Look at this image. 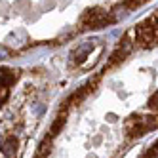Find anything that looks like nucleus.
Returning <instances> with one entry per match:
<instances>
[{"instance_id":"nucleus-8","label":"nucleus","mask_w":158,"mask_h":158,"mask_svg":"<svg viewBox=\"0 0 158 158\" xmlns=\"http://www.w3.org/2000/svg\"><path fill=\"white\" fill-rule=\"evenodd\" d=\"M8 48H4V46H0V59H4V57H8Z\"/></svg>"},{"instance_id":"nucleus-2","label":"nucleus","mask_w":158,"mask_h":158,"mask_svg":"<svg viewBox=\"0 0 158 158\" xmlns=\"http://www.w3.org/2000/svg\"><path fill=\"white\" fill-rule=\"evenodd\" d=\"M15 149H17V139L15 135H10V137H6L2 141V152L6 158H14L15 156Z\"/></svg>"},{"instance_id":"nucleus-5","label":"nucleus","mask_w":158,"mask_h":158,"mask_svg":"<svg viewBox=\"0 0 158 158\" xmlns=\"http://www.w3.org/2000/svg\"><path fill=\"white\" fill-rule=\"evenodd\" d=\"M126 12H128V8H126V6H116V8L112 10L110 14H114L112 17H114V21H116V19H120V17H124V15H126Z\"/></svg>"},{"instance_id":"nucleus-3","label":"nucleus","mask_w":158,"mask_h":158,"mask_svg":"<svg viewBox=\"0 0 158 158\" xmlns=\"http://www.w3.org/2000/svg\"><path fill=\"white\" fill-rule=\"evenodd\" d=\"M92 48H94V44H92V42H86V44H82V46L78 48L74 53H73V59H76V61H82V59L86 57V55H88L89 52H92Z\"/></svg>"},{"instance_id":"nucleus-7","label":"nucleus","mask_w":158,"mask_h":158,"mask_svg":"<svg viewBox=\"0 0 158 158\" xmlns=\"http://www.w3.org/2000/svg\"><path fill=\"white\" fill-rule=\"evenodd\" d=\"M6 97H8V88L6 86H0V103L6 101Z\"/></svg>"},{"instance_id":"nucleus-6","label":"nucleus","mask_w":158,"mask_h":158,"mask_svg":"<svg viewBox=\"0 0 158 158\" xmlns=\"http://www.w3.org/2000/svg\"><path fill=\"white\" fill-rule=\"evenodd\" d=\"M145 2H147V0H124V6H126L128 10H135V8H139Z\"/></svg>"},{"instance_id":"nucleus-1","label":"nucleus","mask_w":158,"mask_h":158,"mask_svg":"<svg viewBox=\"0 0 158 158\" xmlns=\"http://www.w3.org/2000/svg\"><path fill=\"white\" fill-rule=\"evenodd\" d=\"M110 23H114V17H112L107 10L99 8V6L86 10V12L80 15V25L84 29H103V27H107Z\"/></svg>"},{"instance_id":"nucleus-4","label":"nucleus","mask_w":158,"mask_h":158,"mask_svg":"<svg viewBox=\"0 0 158 158\" xmlns=\"http://www.w3.org/2000/svg\"><path fill=\"white\" fill-rule=\"evenodd\" d=\"M50 149H52V137H48V139H44V141L40 143L36 158H44V156H46V154L50 152Z\"/></svg>"}]
</instances>
